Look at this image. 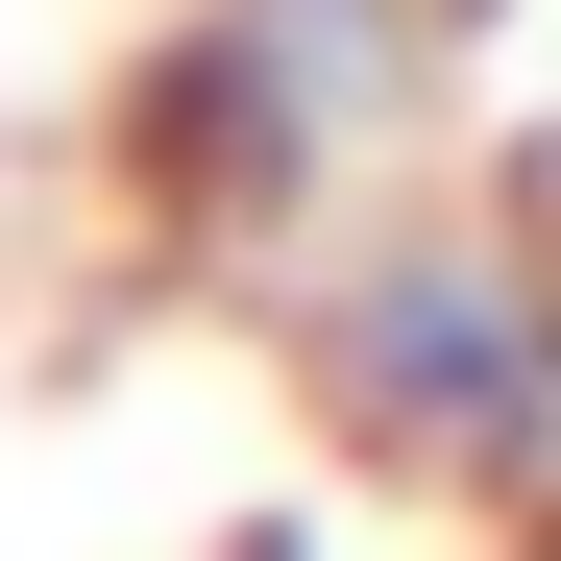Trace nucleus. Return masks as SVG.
<instances>
[{
	"label": "nucleus",
	"mask_w": 561,
	"mask_h": 561,
	"mask_svg": "<svg viewBox=\"0 0 561 561\" xmlns=\"http://www.w3.org/2000/svg\"><path fill=\"white\" fill-rule=\"evenodd\" d=\"M268 366H294V415L366 489L537 537L561 513V147L439 123L415 171H366V196L268 268Z\"/></svg>",
	"instance_id": "f257e3e1"
},
{
	"label": "nucleus",
	"mask_w": 561,
	"mask_h": 561,
	"mask_svg": "<svg viewBox=\"0 0 561 561\" xmlns=\"http://www.w3.org/2000/svg\"><path fill=\"white\" fill-rule=\"evenodd\" d=\"M463 49H489V0H147L99 73V196L123 244L268 294L366 171L463 123Z\"/></svg>",
	"instance_id": "f03ea898"
},
{
	"label": "nucleus",
	"mask_w": 561,
	"mask_h": 561,
	"mask_svg": "<svg viewBox=\"0 0 561 561\" xmlns=\"http://www.w3.org/2000/svg\"><path fill=\"white\" fill-rule=\"evenodd\" d=\"M537 561H561V513H537Z\"/></svg>",
	"instance_id": "7ed1b4c3"
}]
</instances>
